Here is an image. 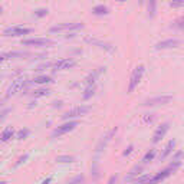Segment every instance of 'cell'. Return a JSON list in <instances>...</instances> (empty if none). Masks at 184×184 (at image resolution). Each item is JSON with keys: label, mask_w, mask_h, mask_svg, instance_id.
Segmentation results:
<instances>
[{"label": "cell", "mask_w": 184, "mask_h": 184, "mask_svg": "<svg viewBox=\"0 0 184 184\" xmlns=\"http://www.w3.org/2000/svg\"><path fill=\"white\" fill-rule=\"evenodd\" d=\"M168 130H170V124H168V122H164V124H161V125L157 128V131L154 132L152 142H154V144H157V142H158V141H160L162 137L165 135V132H167Z\"/></svg>", "instance_id": "obj_13"}, {"label": "cell", "mask_w": 184, "mask_h": 184, "mask_svg": "<svg viewBox=\"0 0 184 184\" xmlns=\"http://www.w3.org/2000/svg\"><path fill=\"white\" fill-rule=\"evenodd\" d=\"M181 157H183V151H178L175 155H174V158H173V161L174 162H180V160H181Z\"/></svg>", "instance_id": "obj_30"}, {"label": "cell", "mask_w": 184, "mask_h": 184, "mask_svg": "<svg viewBox=\"0 0 184 184\" xmlns=\"http://www.w3.org/2000/svg\"><path fill=\"white\" fill-rule=\"evenodd\" d=\"M155 6H157L155 1H150V3H148V16H150V17H154V16H155Z\"/></svg>", "instance_id": "obj_28"}, {"label": "cell", "mask_w": 184, "mask_h": 184, "mask_svg": "<svg viewBox=\"0 0 184 184\" xmlns=\"http://www.w3.org/2000/svg\"><path fill=\"white\" fill-rule=\"evenodd\" d=\"M85 42H88V43H91V45H97L101 49H105V51H108V52H112V51H114V46L111 43L104 42V40H99V39H95V38H91V36H87V38H85Z\"/></svg>", "instance_id": "obj_10"}, {"label": "cell", "mask_w": 184, "mask_h": 184, "mask_svg": "<svg viewBox=\"0 0 184 184\" xmlns=\"http://www.w3.org/2000/svg\"><path fill=\"white\" fill-rule=\"evenodd\" d=\"M1 12H3V9H1V7H0V14H1Z\"/></svg>", "instance_id": "obj_37"}, {"label": "cell", "mask_w": 184, "mask_h": 184, "mask_svg": "<svg viewBox=\"0 0 184 184\" xmlns=\"http://www.w3.org/2000/svg\"><path fill=\"white\" fill-rule=\"evenodd\" d=\"M178 45H180L178 39H165L155 45V49H171V48H177Z\"/></svg>", "instance_id": "obj_14"}, {"label": "cell", "mask_w": 184, "mask_h": 184, "mask_svg": "<svg viewBox=\"0 0 184 184\" xmlns=\"http://www.w3.org/2000/svg\"><path fill=\"white\" fill-rule=\"evenodd\" d=\"M115 132H117V128H112V130L109 131L105 137H102V140L99 141V144H98V147H97V151H101V150H102V147H105V145L108 144L109 141H111V138L115 135Z\"/></svg>", "instance_id": "obj_16"}, {"label": "cell", "mask_w": 184, "mask_h": 184, "mask_svg": "<svg viewBox=\"0 0 184 184\" xmlns=\"http://www.w3.org/2000/svg\"><path fill=\"white\" fill-rule=\"evenodd\" d=\"M92 13H94V14H108L109 9L107 6H104V4H98V6H95V7L92 9Z\"/></svg>", "instance_id": "obj_19"}, {"label": "cell", "mask_w": 184, "mask_h": 184, "mask_svg": "<svg viewBox=\"0 0 184 184\" xmlns=\"http://www.w3.org/2000/svg\"><path fill=\"white\" fill-rule=\"evenodd\" d=\"M32 32L30 27H19V26H13V27H7L4 29L3 35L4 36H22V35H27Z\"/></svg>", "instance_id": "obj_9"}, {"label": "cell", "mask_w": 184, "mask_h": 184, "mask_svg": "<svg viewBox=\"0 0 184 184\" xmlns=\"http://www.w3.org/2000/svg\"><path fill=\"white\" fill-rule=\"evenodd\" d=\"M0 104H1V101H0Z\"/></svg>", "instance_id": "obj_40"}, {"label": "cell", "mask_w": 184, "mask_h": 184, "mask_svg": "<svg viewBox=\"0 0 184 184\" xmlns=\"http://www.w3.org/2000/svg\"><path fill=\"white\" fill-rule=\"evenodd\" d=\"M144 71H145V66L144 65H138L131 74V79L130 84H128V92H132L135 88L138 87V84L141 82V78L144 75Z\"/></svg>", "instance_id": "obj_2"}, {"label": "cell", "mask_w": 184, "mask_h": 184, "mask_svg": "<svg viewBox=\"0 0 184 184\" xmlns=\"http://www.w3.org/2000/svg\"><path fill=\"white\" fill-rule=\"evenodd\" d=\"M102 72H105V68H98V69H95L94 72H91L89 75L84 79V84L87 85V87H92V85H95V81H97V78Z\"/></svg>", "instance_id": "obj_12"}, {"label": "cell", "mask_w": 184, "mask_h": 184, "mask_svg": "<svg viewBox=\"0 0 184 184\" xmlns=\"http://www.w3.org/2000/svg\"><path fill=\"white\" fill-rule=\"evenodd\" d=\"M170 101H173V97H170V95H158V97H152V98L145 99V101H144V105H147V107L164 105V104H168Z\"/></svg>", "instance_id": "obj_5"}, {"label": "cell", "mask_w": 184, "mask_h": 184, "mask_svg": "<svg viewBox=\"0 0 184 184\" xmlns=\"http://www.w3.org/2000/svg\"><path fill=\"white\" fill-rule=\"evenodd\" d=\"M32 53H29V52H6V53H0V62H3V61H6V59H10V58H17V56H30Z\"/></svg>", "instance_id": "obj_15"}, {"label": "cell", "mask_w": 184, "mask_h": 184, "mask_svg": "<svg viewBox=\"0 0 184 184\" xmlns=\"http://www.w3.org/2000/svg\"><path fill=\"white\" fill-rule=\"evenodd\" d=\"M184 1H177V3H170V6L171 7H177V6H183Z\"/></svg>", "instance_id": "obj_33"}, {"label": "cell", "mask_w": 184, "mask_h": 184, "mask_svg": "<svg viewBox=\"0 0 184 184\" xmlns=\"http://www.w3.org/2000/svg\"><path fill=\"white\" fill-rule=\"evenodd\" d=\"M132 148H134V147H132V145H130V147H128V148H127L125 151L122 152V154H124V155H128V154H130V152L132 151Z\"/></svg>", "instance_id": "obj_34"}, {"label": "cell", "mask_w": 184, "mask_h": 184, "mask_svg": "<svg viewBox=\"0 0 184 184\" xmlns=\"http://www.w3.org/2000/svg\"><path fill=\"white\" fill-rule=\"evenodd\" d=\"M35 82H36V84H51V82H52V78L48 75H42V76L35 78Z\"/></svg>", "instance_id": "obj_22"}, {"label": "cell", "mask_w": 184, "mask_h": 184, "mask_svg": "<svg viewBox=\"0 0 184 184\" xmlns=\"http://www.w3.org/2000/svg\"><path fill=\"white\" fill-rule=\"evenodd\" d=\"M51 94V89H48V88H40V89H36V91H33V97L35 98H39V97H46V95H49Z\"/></svg>", "instance_id": "obj_21"}, {"label": "cell", "mask_w": 184, "mask_h": 184, "mask_svg": "<svg viewBox=\"0 0 184 184\" xmlns=\"http://www.w3.org/2000/svg\"><path fill=\"white\" fill-rule=\"evenodd\" d=\"M174 145H175V141L174 140H170L168 142H167V145H165V148H164V151L161 152V155H160V158H165L170 152L173 151V148H174Z\"/></svg>", "instance_id": "obj_18"}, {"label": "cell", "mask_w": 184, "mask_h": 184, "mask_svg": "<svg viewBox=\"0 0 184 184\" xmlns=\"http://www.w3.org/2000/svg\"><path fill=\"white\" fill-rule=\"evenodd\" d=\"M89 111H91L89 105H79V107H75V108L66 111L65 114L62 115V118L69 119V118H76V117H82V115H87Z\"/></svg>", "instance_id": "obj_3"}, {"label": "cell", "mask_w": 184, "mask_h": 184, "mask_svg": "<svg viewBox=\"0 0 184 184\" xmlns=\"http://www.w3.org/2000/svg\"><path fill=\"white\" fill-rule=\"evenodd\" d=\"M46 14H48V9H45V7H39V9L35 10V16L36 17H42V16H46Z\"/></svg>", "instance_id": "obj_29"}, {"label": "cell", "mask_w": 184, "mask_h": 184, "mask_svg": "<svg viewBox=\"0 0 184 184\" xmlns=\"http://www.w3.org/2000/svg\"><path fill=\"white\" fill-rule=\"evenodd\" d=\"M84 27V23H62V25H58V26H52L51 27V32H71V30H78V29H82Z\"/></svg>", "instance_id": "obj_6"}, {"label": "cell", "mask_w": 184, "mask_h": 184, "mask_svg": "<svg viewBox=\"0 0 184 184\" xmlns=\"http://www.w3.org/2000/svg\"><path fill=\"white\" fill-rule=\"evenodd\" d=\"M27 157H29V155H27V154H25V155H23V157H20V158H19V161L16 162V164H14V165H19V164H22V162L25 161V160H27Z\"/></svg>", "instance_id": "obj_32"}, {"label": "cell", "mask_w": 184, "mask_h": 184, "mask_svg": "<svg viewBox=\"0 0 184 184\" xmlns=\"http://www.w3.org/2000/svg\"><path fill=\"white\" fill-rule=\"evenodd\" d=\"M79 125V121H68V122H65V124H62L61 127H58V128H55L53 132H52V135L53 137H59V135H63V134H66V132H69V131L75 130L76 127Z\"/></svg>", "instance_id": "obj_4"}, {"label": "cell", "mask_w": 184, "mask_h": 184, "mask_svg": "<svg viewBox=\"0 0 184 184\" xmlns=\"http://www.w3.org/2000/svg\"><path fill=\"white\" fill-rule=\"evenodd\" d=\"M51 181H52V178H51V177H48L46 180H43V181H42V184H49Z\"/></svg>", "instance_id": "obj_36"}, {"label": "cell", "mask_w": 184, "mask_h": 184, "mask_svg": "<svg viewBox=\"0 0 184 184\" xmlns=\"http://www.w3.org/2000/svg\"><path fill=\"white\" fill-rule=\"evenodd\" d=\"M117 178H118V177H117V174L111 175V177H109V180H108V184H115V183H117Z\"/></svg>", "instance_id": "obj_31"}, {"label": "cell", "mask_w": 184, "mask_h": 184, "mask_svg": "<svg viewBox=\"0 0 184 184\" xmlns=\"http://www.w3.org/2000/svg\"><path fill=\"white\" fill-rule=\"evenodd\" d=\"M141 171H142V165H134V167H132V168L130 170L128 175L125 177V181H131L134 177H138Z\"/></svg>", "instance_id": "obj_17"}, {"label": "cell", "mask_w": 184, "mask_h": 184, "mask_svg": "<svg viewBox=\"0 0 184 184\" xmlns=\"http://www.w3.org/2000/svg\"><path fill=\"white\" fill-rule=\"evenodd\" d=\"M76 65V61L72 59V58H65V59H61L58 62L52 63V68L53 71H65V69H71Z\"/></svg>", "instance_id": "obj_7"}, {"label": "cell", "mask_w": 184, "mask_h": 184, "mask_svg": "<svg viewBox=\"0 0 184 184\" xmlns=\"http://www.w3.org/2000/svg\"><path fill=\"white\" fill-rule=\"evenodd\" d=\"M0 184H6V183H4V181H0Z\"/></svg>", "instance_id": "obj_38"}, {"label": "cell", "mask_w": 184, "mask_h": 184, "mask_svg": "<svg viewBox=\"0 0 184 184\" xmlns=\"http://www.w3.org/2000/svg\"><path fill=\"white\" fill-rule=\"evenodd\" d=\"M151 178V175H148V174H144V175H140V177H137L135 180H134V184H145L148 180Z\"/></svg>", "instance_id": "obj_26"}, {"label": "cell", "mask_w": 184, "mask_h": 184, "mask_svg": "<svg viewBox=\"0 0 184 184\" xmlns=\"http://www.w3.org/2000/svg\"><path fill=\"white\" fill-rule=\"evenodd\" d=\"M22 45H35V46H51L55 45V40L46 38H33V39H23Z\"/></svg>", "instance_id": "obj_8"}, {"label": "cell", "mask_w": 184, "mask_h": 184, "mask_svg": "<svg viewBox=\"0 0 184 184\" xmlns=\"http://www.w3.org/2000/svg\"><path fill=\"white\" fill-rule=\"evenodd\" d=\"M155 150H154V148H151V150H150V151H147V154H145V155H144V158H142V162H144V164H147V162H150L152 160V158H154V157H155Z\"/></svg>", "instance_id": "obj_23"}, {"label": "cell", "mask_w": 184, "mask_h": 184, "mask_svg": "<svg viewBox=\"0 0 184 184\" xmlns=\"http://www.w3.org/2000/svg\"><path fill=\"white\" fill-rule=\"evenodd\" d=\"M13 134H14V131H13V128H6V130L3 131V134H1V137H0V140L3 141V142H6V141H9L13 137Z\"/></svg>", "instance_id": "obj_20"}, {"label": "cell", "mask_w": 184, "mask_h": 184, "mask_svg": "<svg viewBox=\"0 0 184 184\" xmlns=\"http://www.w3.org/2000/svg\"><path fill=\"white\" fill-rule=\"evenodd\" d=\"M95 91H97V87H95V85H92V87H87L85 94H84V99H89V98L95 94Z\"/></svg>", "instance_id": "obj_25"}, {"label": "cell", "mask_w": 184, "mask_h": 184, "mask_svg": "<svg viewBox=\"0 0 184 184\" xmlns=\"http://www.w3.org/2000/svg\"><path fill=\"white\" fill-rule=\"evenodd\" d=\"M56 161H59V162H74L75 161V157H72V155H58V157H56Z\"/></svg>", "instance_id": "obj_24"}, {"label": "cell", "mask_w": 184, "mask_h": 184, "mask_svg": "<svg viewBox=\"0 0 184 184\" xmlns=\"http://www.w3.org/2000/svg\"><path fill=\"white\" fill-rule=\"evenodd\" d=\"M173 171H174L173 168L167 167L165 170H162V171H160L158 174H155L154 177H151V178H150V180H148V181H147L145 184H157V183H160V181H161V180H164L165 177H168V175L173 173Z\"/></svg>", "instance_id": "obj_11"}, {"label": "cell", "mask_w": 184, "mask_h": 184, "mask_svg": "<svg viewBox=\"0 0 184 184\" xmlns=\"http://www.w3.org/2000/svg\"><path fill=\"white\" fill-rule=\"evenodd\" d=\"M29 79L27 78H25V76H19V78H16L13 82H12V85L7 88V97H10V95H14V94H17V92H20L23 88H26L29 85Z\"/></svg>", "instance_id": "obj_1"}, {"label": "cell", "mask_w": 184, "mask_h": 184, "mask_svg": "<svg viewBox=\"0 0 184 184\" xmlns=\"http://www.w3.org/2000/svg\"><path fill=\"white\" fill-rule=\"evenodd\" d=\"M29 132H30V131L27 130V128L17 131V134H16V138H17V140H25V138H26V137L29 135Z\"/></svg>", "instance_id": "obj_27"}, {"label": "cell", "mask_w": 184, "mask_h": 184, "mask_svg": "<svg viewBox=\"0 0 184 184\" xmlns=\"http://www.w3.org/2000/svg\"><path fill=\"white\" fill-rule=\"evenodd\" d=\"M68 184H75V183H74V181H71V183H68Z\"/></svg>", "instance_id": "obj_39"}, {"label": "cell", "mask_w": 184, "mask_h": 184, "mask_svg": "<svg viewBox=\"0 0 184 184\" xmlns=\"http://www.w3.org/2000/svg\"><path fill=\"white\" fill-rule=\"evenodd\" d=\"M7 112H10V109H4V111H3V112H1V115H0V119H3V118H4V117H6V114H7Z\"/></svg>", "instance_id": "obj_35"}]
</instances>
